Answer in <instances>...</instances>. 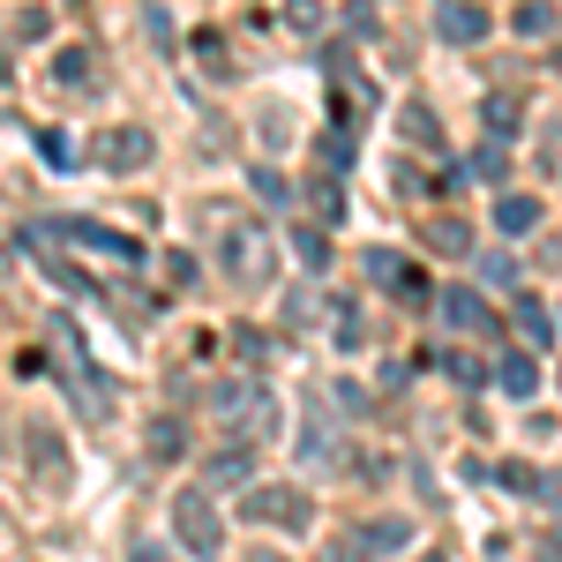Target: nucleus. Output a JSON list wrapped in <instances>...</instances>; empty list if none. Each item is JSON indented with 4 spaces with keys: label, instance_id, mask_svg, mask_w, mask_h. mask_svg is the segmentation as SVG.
I'll return each mask as SVG.
<instances>
[{
    "label": "nucleus",
    "instance_id": "nucleus-1",
    "mask_svg": "<svg viewBox=\"0 0 562 562\" xmlns=\"http://www.w3.org/2000/svg\"><path fill=\"white\" fill-rule=\"evenodd\" d=\"M217 428H233V435H240V450H248L256 435L278 428V397H270L262 383H225V390H217Z\"/></svg>",
    "mask_w": 562,
    "mask_h": 562
},
{
    "label": "nucleus",
    "instance_id": "nucleus-2",
    "mask_svg": "<svg viewBox=\"0 0 562 562\" xmlns=\"http://www.w3.org/2000/svg\"><path fill=\"white\" fill-rule=\"evenodd\" d=\"M173 540L188 548V555H203V562L225 548V518H217V503L203 495V487H180L173 495Z\"/></svg>",
    "mask_w": 562,
    "mask_h": 562
},
{
    "label": "nucleus",
    "instance_id": "nucleus-3",
    "mask_svg": "<svg viewBox=\"0 0 562 562\" xmlns=\"http://www.w3.org/2000/svg\"><path fill=\"white\" fill-rule=\"evenodd\" d=\"M217 240H225L233 285H262V278H270V240H262V225H248V217H217Z\"/></svg>",
    "mask_w": 562,
    "mask_h": 562
},
{
    "label": "nucleus",
    "instance_id": "nucleus-4",
    "mask_svg": "<svg viewBox=\"0 0 562 562\" xmlns=\"http://www.w3.org/2000/svg\"><path fill=\"white\" fill-rule=\"evenodd\" d=\"M256 525H285V532H301L315 518V503H307L301 487H248V503H240Z\"/></svg>",
    "mask_w": 562,
    "mask_h": 562
},
{
    "label": "nucleus",
    "instance_id": "nucleus-5",
    "mask_svg": "<svg viewBox=\"0 0 562 562\" xmlns=\"http://www.w3.org/2000/svg\"><path fill=\"white\" fill-rule=\"evenodd\" d=\"M150 150H158V135L150 128H105L90 143V158L105 166V173H135V166H150Z\"/></svg>",
    "mask_w": 562,
    "mask_h": 562
},
{
    "label": "nucleus",
    "instance_id": "nucleus-6",
    "mask_svg": "<svg viewBox=\"0 0 562 562\" xmlns=\"http://www.w3.org/2000/svg\"><path fill=\"white\" fill-rule=\"evenodd\" d=\"M53 233H68V240H83V248H98V256H113V262H143V248H135L128 233L90 225V217H68V225H53Z\"/></svg>",
    "mask_w": 562,
    "mask_h": 562
},
{
    "label": "nucleus",
    "instance_id": "nucleus-7",
    "mask_svg": "<svg viewBox=\"0 0 562 562\" xmlns=\"http://www.w3.org/2000/svg\"><path fill=\"white\" fill-rule=\"evenodd\" d=\"M435 31H442L450 45H480L487 31H495V15H487V8H458V0H450V8L435 15Z\"/></svg>",
    "mask_w": 562,
    "mask_h": 562
},
{
    "label": "nucleus",
    "instance_id": "nucleus-8",
    "mask_svg": "<svg viewBox=\"0 0 562 562\" xmlns=\"http://www.w3.org/2000/svg\"><path fill=\"white\" fill-rule=\"evenodd\" d=\"M495 383H503V397H532L540 390V360L532 352H503L495 360Z\"/></svg>",
    "mask_w": 562,
    "mask_h": 562
},
{
    "label": "nucleus",
    "instance_id": "nucleus-9",
    "mask_svg": "<svg viewBox=\"0 0 562 562\" xmlns=\"http://www.w3.org/2000/svg\"><path fill=\"white\" fill-rule=\"evenodd\" d=\"M442 323H450V330H495V315H487V301H480V293H442Z\"/></svg>",
    "mask_w": 562,
    "mask_h": 562
},
{
    "label": "nucleus",
    "instance_id": "nucleus-10",
    "mask_svg": "<svg viewBox=\"0 0 562 562\" xmlns=\"http://www.w3.org/2000/svg\"><path fill=\"white\" fill-rule=\"evenodd\" d=\"M248 480H256V450L233 442V450H217V458H211V487H248Z\"/></svg>",
    "mask_w": 562,
    "mask_h": 562
},
{
    "label": "nucleus",
    "instance_id": "nucleus-11",
    "mask_svg": "<svg viewBox=\"0 0 562 562\" xmlns=\"http://www.w3.org/2000/svg\"><path fill=\"white\" fill-rule=\"evenodd\" d=\"M53 83H60V90H90V83H98V68H90L83 45H60V60H53Z\"/></svg>",
    "mask_w": 562,
    "mask_h": 562
},
{
    "label": "nucleus",
    "instance_id": "nucleus-12",
    "mask_svg": "<svg viewBox=\"0 0 562 562\" xmlns=\"http://www.w3.org/2000/svg\"><path fill=\"white\" fill-rule=\"evenodd\" d=\"M495 225H503L510 240L532 233V225H540V195H503V203H495Z\"/></svg>",
    "mask_w": 562,
    "mask_h": 562
},
{
    "label": "nucleus",
    "instance_id": "nucleus-13",
    "mask_svg": "<svg viewBox=\"0 0 562 562\" xmlns=\"http://www.w3.org/2000/svg\"><path fill=\"white\" fill-rule=\"evenodd\" d=\"M397 128H405V143H413V150H442V135H435V113H428V105H405V113H397Z\"/></svg>",
    "mask_w": 562,
    "mask_h": 562
},
{
    "label": "nucleus",
    "instance_id": "nucleus-14",
    "mask_svg": "<svg viewBox=\"0 0 562 562\" xmlns=\"http://www.w3.org/2000/svg\"><path fill=\"white\" fill-rule=\"evenodd\" d=\"M480 113H487V128H495V143H503V135H518V98H510V90H495V98H487V105H480Z\"/></svg>",
    "mask_w": 562,
    "mask_h": 562
},
{
    "label": "nucleus",
    "instance_id": "nucleus-15",
    "mask_svg": "<svg viewBox=\"0 0 562 562\" xmlns=\"http://www.w3.org/2000/svg\"><path fill=\"white\" fill-rule=\"evenodd\" d=\"M293 256H301L307 270H323V262H330V233H323V225H301V233H293Z\"/></svg>",
    "mask_w": 562,
    "mask_h": 562
},
{
    "label": "nucleus",
    "instance_id": "nucleus-16",
    "mask_svg": "<svg viewBox=\"0 0 562 562\" xmlns=\"http://www.w3.org/2000/svg\"><path fill=\"white\" fill-rule=\"evenodd\" d=\"M248 188H256L262 203H278V211L293 203V180H285V173H270V166H256V173H248Z\"/></svg>",
    "mask_w": 562,
    "mask_h": 562
},
{
    "label": "nucleus",
    "instance_id": "nucleus-17",
    "mask_svg": "<svg viewBox=\"0 0 562 562\" xmlns=\"http://www.w3.org/2000/svg\"><path fill=\"white\" fill-rule=\"evenodd\" d=\"M31 465H45V480H68V458H60L53 435H31Z\"/></svg>",
    "mask_w": 562,
    "mask_h": 562
},
{
    "label": "nucleus",
    "instance_id": "nucleus-18",
    "mask_svg": "<svg viewBox=\"0 0 562 562\" xmlns=\"http://www.w3.org/2000/svg\"><path fill=\"white\" fill-rule=\"evenodd\" d=\"M360 540H368V555H390V548H405V525H397V518H375Z\"/></svg>",
    "mask_w": 562,
    "mask_h": 562
},
{
    "label": "nucleus",
    "instance_id": "nucleus-19",
    "mask_svg": "<svg viewBox=\"0 0 562 562\" xmlns=\"http://www.w3.org/2000/svg\"><path fill=\"white\" fill-rule=\"evenodd\" d=\"M180 450H188V435H180V420H158V428H150V458H166V465H173Z\"/></svg>",
    "mask_w": 562,
    "mask_h": 562
},
{
    "label": "nucleus",
    "instance_id": "nucleus-20",
    "mask_svg": "<svg viewBox=\"0 0 562 562\" xmlns=\"http://www.w3.org/2000/svg\"><path fill=\"white\" fill-rule=\"evenodd\" d=\"M465 173H487V180H503V173H510V150H503V143H480V150H473V166H465Z\"/></svg>",
    "mask_w": 562,
    "mask_h": 562
},
{
    "label": "nucleus",
    "instance_id": "nucleus-21",
    "mask_svg": "<svg viewBox=\"0 0 562 562\" xmlns=\"http://www.w3.org/2000/svg\"><path fill=\"white\" fill-rule=\"evenodd\" d=\"M518 330L532 338V346H548V330H555V323H548V307H540V301H518Z\"/></svg>",
    "mask_w": 562,
    "mask_h": 562
},
{
    "label": "nucleus",
    "instance_id": "nucleus-22",
    "mask_svg": "<svg viewBox=\"0 0 562 562\" xmlns=\"http://www.w3.org/2000/svg\"><path fill=\"white\" fill-rule=\"evenodd\" d=\"M495 480H503L510 495H540V473H532V465H518V458H510V465H495Z\"/></svg>",
    "mask_w": 562,
    "mask_h": 562
},
{
    "label": "nucleus",
    "instance_id": "nucleus-23",
    "mask_svg": "<svg viewBox=\"0 0 562 562\" xmlns=\"http://www.w3.org/2000/svg\"><path fill=\"white\" fill-rule=\"evenodd\" d=\"M510 23H518V38H548L555 31V8H518Z\"/></svg>",
    "mask_w": 562,
    "mask_h": 562
},
{
    "label": "nucleus",
    "instance_id": "nucleus-24",
    "mask_svg": "<svg viewBox=\"0 0 562 562\" xmlns=\"http://www.w3.org/2000/svg\"><path fill=\"white\" fill-rule=\"evenodd\" d=\"M368 278H375V285H397V278H405V262L390 256V248H375V256H368Z\"/></svg>",
    "mask_w": 562,
    "mask_h": 562
},
{
    "label": "nucleus",
    "instance_id": "nucleus-25",
    "mask_svg": "<svg viewBox=\"0 0 562 562\" xmlns=\"http://www.w3.org/2000/svg\"><path fill=\"white\" fill-rule=\"evenodd\" d=\"M442 368H450V383H465V390L480 383V360H473V352H442Z\"/></svg>",
    "mask_w": 562,
    "mask_h": 562
},
{
    "label": "nucleus",
    "instance_id": "nucleus-26",
    "mask_svg": "<svg viewBox=\"0 0 562 562\" xmlns=\"http://www.w3.org/2000/svg\"><path fill=\"white\" fill-rule=\"evenodd\" d=\"M38 150L53 158V166H76V143H68V135H53V128H38Z\"/></svg>",
    "mask_w": 562,
    "mask_h": 562
},
{
    "label": "nucleus",
    "instance_id": "nucleus-27",
    "mask_svg": "<svg viewBox=\"0 0 562 562\" xmlns=\"http://www.w3.org/2000/svg\"><path fill=\"white\" fill-rule=\"evenodd\" d=\"M435 248H442V256H465L473 233H465V225H435Z\"/></svg>",
    "mask_w": 562,
    "mask_h": 562
},
{
    "label": "nucleus",
    "instance_id": "nucleus-28",
    "mask_svg": "<svg viewBox=\"0 0 562 562\" xmlns=\"http://www.w3.org/2000/svg\"><path fill=\"white\" fill-rule=\"evenodd\" d=\"M323 166L346 173V166H352V135H323Z\"/></svg>",
    "mask_w": 562,
    "mask_h": 562
},
{
    "label": "nucleus",
    "instance_id": "nucleus-29",
    "mask_svg": "<svg viewBox=\"0 0 562 562\" xmlns=\"http://www.w3.org/2000/svg\"><path fill=\"white\" fill-rule=\"evenodd\" d=\"M540 495H548V503L562 510V473H548V480H540Z\"/></svg>",
    "mask_w": 562,
    "mask_h": 562
},
{
    "label": "nucleus",
    "instance_id": "nucleus-30",
    "mask_svg": "<svg viewBox=\"0 0 562 562\" xmlns=\"http://www.w3.org/2000/svg\"><path fill=\"white\" fill-rule=\"evenodd\" d=\"M323 562H360V555H352V548H330V555H323Z\"/></svg>",
    "mask_w": 562,
    "mask_h": 562
},
{
    "label": "nucleus",
    "instance_id": "nucleus-31",
    "mask_svg": "<svg viewBox=\"0 0 562 562\" xmlns=\"http://www.w3.org/2000/svg\"><path fill=\"white\" fill-rule=\"evenodd\" d=\"M248 562H285V555H270V548H256V555H248Z\"/></svg>",
    "mask_w": 562,
    "mask_h": 562
},
{
    "label": "nucleus",
    "instance_id": "nucleus-32",
    "mask_svg": "<svg viewBox=\"0 0 562 562\" xmlns=\"http://www.w3.org/2000/svg\"><path fill=\"white\" fill-rule=\"evenodd\" d=\"M0 76H8V60H0Z\"/></svg>",
    "mask_w": 562,
    "mask_h": 562
}]
</instances>
